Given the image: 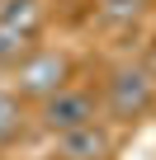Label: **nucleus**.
Segmentation results:
<instances>
[{
  "label": "nucleus",
  "instance_id": "obj_1",
  "mask_svg": "<svg viewBox=\"0 0 156 160\" xmlns=\"http://www.w3.org/2000/svg\"><path fill=\"white\" fill-rule=\"evenodd\" d=\"M151 104H156V85L142 66H118L109 75V113L118 122H137Z\"/></svg>",
  "mask_w": 156,
  "mask_h": 160
},
{
  "label": "nucleus",
  "instance_id": "obj_2",
  "mask_svg": "<svg viewBox=\"0 0 156 160\" xmlns=\"http://www.w3.org/2000/svg\"><path fill=\"white\" fill-rule=\"evenodd\" d=\"M66 75H71V66H66V57L62 52H33V57H24L19 61V99L29 94V99H47V94H57V90H66Z\"/></svg>",
  "mask_w": 156,
  "mask_h": 160
},
{
  "label": "nucleus",
  "instance_id": "obj_3",
  "mask_svg": "<svg viewBox=\"0 0 156 160\" xmlns=\"http://www.w3.org/2000/svg\"><path fill=\"white\" fill-rule=\"evenodd\" d=\"M43 127L52 132V137H62V132H76V127H85V122H95V94H85V90H57V94H47L43 99Z\"/></svg>",
  "mask_w": 156,
  "mask_h": 160
},
{
  "label": "nucleus",
  "instance_id": "obj_4",
  "mask_svg": "<svg viewBox=\"0 0 156 160\" xmlns=\"http://www.w3.org/2000/svg\"><path fill=\"white\" fill-rule=\"evenodd\" d=\"M57 160H109V132L100 122H85L57 137Z\"/></svg>",
  "mask_w": 156,
  "mask_h": 160
},
{
  "label": "nucleus",
  "instance_id": "obj_5",
  "mask_svg": "<svg viewBox=\"0 0 156 160\" xmlns=\"http://www.w3.org/2000/svg\"><path fill=\"white\" fill-rule=\"evenodd\" d=\"M29 42H33V33H24V28L0 19V66H19L29 57Z\"/></svg>",
  "mask_w": 156,
  "mask_h": 160
},
{
  "label": "nucleus",
  "instance_id": "obj_6",
  "mask_svg": "<svg viewBox=\"0 0 156 160\" xmlns=\"http://www.w3.org/2000/svg\"><path fill=\"white\" fill-rule=\"evenodd\" d=\"M19 132H24V104H19V94L0 90V146H10Z\"/></svg>",
  "mask_w": 156,
  "mask_h": 160
}]
</instances>
